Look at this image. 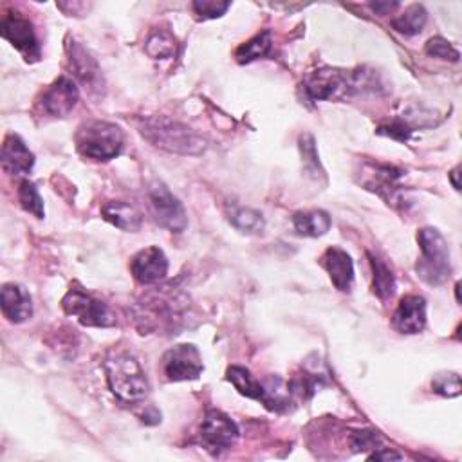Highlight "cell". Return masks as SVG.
<instances>
[{"label": "cell", "instance_id": "1", "mask_svg": "<svg viewBox=\"0 0 462 462\" xmlns=\"http://www.w3.org/2000/svg\"><path fill=\"white\" fill-rule=\"evenodd\" d=\"M106 381L114 395L134 402L146 397L150 386L139 361L128 352H112L105 359Z\"/></svg>", "mask_w": 462, "mask_h": 462}, {"label": "cell", "instance_id": "2", "mask_svg": "<svg viewBox=\"0 0 462 462\" xmlns=\"http://www.w3.org/2000/svg\"><path fill=\"white\" fill-rule=\"evenodd\" d=\"M420 247V258L415 263V271L428 285H442L451 274L449 247L444 236L435 227H422L417 233Z\"/></svg>", "mask_w": 462, "mask_h": 462}, {"label": "cell", "instance_id": "3", "mask_svg": "<svg viewBox=\"0 0 462 462\" xmlns=\"http://www.w3.org/2000/svg\"><path fill=\"white\" fill-rule=\"evenodd\" d=\"M123 132L117 125L92 119L83 123L76 134L78 152L92 161H110L123 150Z\"/></svg>", "mask_w": 462, "mask_h": 462}, {"label": "cell", "instance_id": "4", "mask_svg": "<svg viewBox=\"0 0 462 462\" xmlns=\"http://www.w3.org/2000/svg\"><path fill=\"white\" fill-rule=\"evenodd\" d=\"M141 132L150 143L170 152L200 153L206 148V143L200 135L191 132L188 126L166 117L148 119Z\"/></svg>", "mask_w": 462, "mask_h": 462}, {"label": "cell", "instance_id": "5", "mask_svg": "<svg viewBox=\"0 0 462 462\" xmlns=\"http://www.w3.org/2000/svg\"><path fill=\"white\" fill-rule=\"evenodd\" d=\"M361 85H365L361 72H346L328 67L314 70L303 79V90L310 101L343 97L359 92L363 88Z\"/></svg>", "mask_w": 462, "mask_h": 462}, {"label": "cell", "instance_id": "6", "mask_svg": "<svg viewBox=\"0 0 462 462\" xmlns=\"http://www.w3.org/2000/svg\"><path fill=\"white\" fill-rule=\"evenodd\" d=\"M61 307L85 327H112L116 323L112 310L81 287H70L61 300Z\"/></svg>", "mask_w": 462, "mask_h": 462}, {"label": "cell", "instance_id": "7", "mask_svg": "<svg viewBox=\"0 0 462 462\" xmlns=\"http://www.w3.org/2000/svg\"><path fill=\"white\" fill-rule=\"evenodd\" d=\"M148 200H150L152 215L159 226L175 233H180L186 229L188 218H186L184 206L162 182L155 180L153 184H150Z\"/></svg>", "mask_w": 462, "mask_h": 462}, {"label": "cell", "instance_id": "8", "mask_svg": "<svg viewBox=\"0 0 462 462\" xmlns=\"http://www.w3.org/2000/svg\"><path fill=\"white\" fill-rule=\"evenodd\" d=\"M236 439L238 428L229 415L213 408L206 411L200 424V442L209 453L218 455L229 449Z\"/></svg>", "mask_w": 462, "mask_h": 462}, {"label": "cell", "instance_id": "9", "mask_svg": "<svg viewBox=\"0 0 462 462\" xmlns=\"http://www.w3.org/2000/svg\"><path fill=\"white\" fill-rule=\"evenodd\" d=\"M162 370L168 381H193L202 374L204 363L197 346L182 343L164 354Z\"/></svg>", "mask_w": 462, "mask_h": 462}, {"label": "cell", "instance_id": "10", "mask_svg": "<svg viewBox=\"0 0 462 462\" xmlns=\"http://www.w3.org/2000/svg\"><path fill=\"white\" fill-rule=\"evenodd\" d=\"M0 32L16 51H20L25 56V60L34 61L40 58V43L36 40L34 27L20 13H5L0 22Z\"/></svg>", "mask_w": 462, "mask_h": 462}, {"label": "cell", "instance_id": "11", "mask_svg": "<svg viewBox=\"0 0 462 462\" xmlns=\"http://www.w3.org/2000/svg\"><path fill=\"white\" fill-rule=\"evenodd\" d=\"M79 101L78 85L69 76H60L54 79L40 97V108L43 114L52 117L69 116Z\"/></svg>", "mask_w": 462, "mask_h": 462}, {"label": "cell", "instance_id": "12", "mask_svg": "<svg viewBox=\"0 0 462 462\" xmlns=\"http://www.w3.org/2000/svg\"><path fill=\"white\" fill-rule=\"evenodd\" d=\"M402 177V171L395 166L390 164H374L368 162L361 168V184L381 195L383 199L388 200V204L397 202L401 195V186L399 180Z\"/></svg>", "mask_w": 462, "mask_h": 462}, {"label": "cell", "instance_id": "13", "mask_svg": "<svg viewBox=\"0 0 462 462\" xmlns=\"http://www.w3.org/2000/svg\"><path fill=\"white\" fill-rule=\"evenodd\" d=\"M226 377L242 395L262 402L269 410H282L283 406H287V401L283 397H280L278 393H273L267 386L256 381L254 375L244 366H236V365L229 366L226 372Z\"/></svg>", "mask_w": 462, "mask_h": 462}, {"label": "cell", "instance_id": "14", "mask_svg": "<svg viewBox=\"0 0 462 462\" xmlns=\"http://www.w3.org/2000/svg\"><path fill=\"white\" fill-rule=\"evenodd\" d=\"M130 273L141 285L157 283L168 273V258L157 245L144 247L132 256Z\"/></svg>", "mask_w": 462, "mask_h": 462}, {"label": "cell", "instance_id": "15", "mask_svg": "<svg viewBox=\"0 0 462 462\" xmlns=\"http://www.w3.org/2000/svg\"><path fill=\"white\" fill-rule=\"evenodd\" d=\"M392 323L401 334H417L426 325V301L419 294H406L399 300Z\"/></svg>", "mask_w": 462, "mask_h": 462}, {"label": "cell", "instance_id": "16", "mask_svg": "<svg viewBox=\"0 0 462 462\" xmlns=\"http://www.w3.org/2000/svg\"><path fill=\"white\" fill-rule=\"evenodd\" d=\"M67 56H69V65L76 79H79L85 87H88L92 92L101 88V70L94 58L74 40H67L65 43Z\"/></svg>", "mask_w": 462, "mask_h": 462}, {"label": "cell", "instance_id": "17", "mask_svg": "<svg viewBox=\"0 0 462 462\" xmlns=\"http://www.w3.org/2000/svg\"><path fill=\"white\" fill-rule=\"evenodd\" d=\"M0 161H2V168L7 171V173H13V175H25L32 170L34 166V155L32 152L25 146V143L14 135V134H9L5 139H4V144H2V153H0Z\"/></svg>", "mask_w": 462, "mask_h": 462}, {"label": "cell", "instance_id": "18", "mask_svg": "<svg viewBox=\"0 0 462 462\" xmlns=\"http://www.w3.org/2000/svg\"><path fill=\"white\" fill-rule=\"evenodd\" d=\"M321 263L327 269L334 287L337 291H348L354 282V263L346 251L341 247H328L323 256Z\"/></svg>", "mask_w": 462, "mask_h": 462}, {"label": "cell", "instance_id": "19", "mask_svg": "<svg viewBox=\"0 0 462 462\" xmlns=\"http://www.w3.org/2000/svg\"><path fill=\"white\" fill-rule=\"evenodd\" d=\"M2 312L11 323H22L31 318L32 303L29 292L16 283H5L2 287Z\"/></svg>", "mask_w": 462, "mask_h": 462}, {"label": "cell", "instance_id": "20", "mask_svg": "<svg viewBox=\"0 0 462 462\" xmlns=\"http://www.w3.org/2000/svg\"><path fill=\"white\" fill-rule=\"evenodd\" d=\"M101 215H103V218L106 222H110L112 226L119 227L123 231L135 233L143 226L141 213L134 206H130V204H126L123 200H108V202H105L101 206Z\"/></svg>", "mask_w": 462, "mask_h": 462}, {"label": "cell", "instance_id": "21", "mask_svg": "<svg viewBox=\"0 0 462 462\" xmlns=\"http://www.w3.org/2000/svg\"><path fill=\"white\" fill-rule=\"evenodd\" d=\"M292 226L301 236H321L330 229V215L323 209L300 211L292 217Z\"/></svg>", "mask_w": 462, "mask_h": 462}, {"label": "cell", "instance_id": "22", "mask_svg": "<svg viewBox=\"0 0 462 462\" xmlns=\"http://www.w3.org/2000/svg\"><path fill=\"white\" fill-rule=\"evenodd\" d=\"M226 213H227L229 222L244 233H260L263 229V224H265L263 217L260 211H256L253 208L231 204L226 208Z\"/></svg>", "mask_w": 462, "mask_h": 462}, {"label": "cell", "instance_id": "23", "mask_svg": "<svg viewBox=\"0 0 462 462\" xmlns=\"http://www.w3.org/2000/svg\"><path fill=\"white\" fill-rule=\"evenodd\" d=\"M368 260H370L372 273H374L372 289H374V292H375L383 301H386V300L392 298L393 292H395V278H393V273H392V269H390L383 260H379V258L374 256L372 253H368Z\"/></svg>", "mask_w": 462, "mask_h": 462}, {"label": "cell", "instance_id": "24", "mask_svg": "<svg viewBox=\"0 0 462 462\" xmlns=\"http://www.w3.org/2000/svg\"><path fill=\"white\" fill-rule=\"evenodd\" d=\"M428 20V13L426 9L420 5V4H413V5H408L404 9V13H401L399 16H395L392 20V27L401 32V34H406V36H413L417 32L422 31L424 23Z\"/></svg>", "mask_w": 462, "mask_h": 462}, {"label": "cell", "instance_id": "25", "mask_svg": "<svg viewBox=\"0 0 462 462\" xmlns=\"http://www.w3.org/2000/svg\"><path fill=\"white\" fill-rule=\"evenodd\" d=\"M271 45H273V40H271V31L265 29L262 32H258L256 36H253L249 42H245L244 45H240L235 52L236 60L240 63H249L256 58H262L265 54H269L271 51Z\"/></svg>", "mask_w": 462, "mask_h": 462}, {"label": "cell", "instance_id": "26", "mask_svg": "<svg viewBox=\"0 0 462 462\" xmlns=\"http://www.w3.org/2000/svg\"><path fill=\"white\" fill-rule=\"evenodd\" d=\"M146 52L155 60L171 58L175 54V38L168 31H153L146 42Z\"/></svg>", "mask_w": 462, "mask_h": 462}, {"label": "cell", "instance_id": "27", "mask_svg": "<svg viewBox=\"0 0 462 462\" xmlns=\"http://www.w3.org/2000/svg\"><path fill=\"white\" fill-rule=\"evenodd\" d=\"M18 199H20V204L22 208L34 215L36 218H43L45 215V209H43V200L36 189V186L31 182V180H22L20 182V188H18Z\"/></svg>", "mask_w": 462, "mask_h": 462}, {"label": "cell", "instance_id": "28", "mask_svg": "<svg viewBox=\"0 0 462 462\" xmlns=\"http://www.w3.org/2000/svg\"><path fill=\"white\" fill-rule=\"evenodd\" d=\"M431 388L435 393L444 397H457L460 393V375L455 372L437 374L431 381Z\"/></svg>", "mask_w": 462, "mask_h": 462}, {"label": "cell", "instance_id": "29", "mask_svg": "<svg viewBox=\"0 0 462 462\" xmlns=\"http://www.w3.org/2000/svg\"><path fill=\"white\" fill-rule=\"evenodd\" d=\"M300 150H301V157H303V164L305 168L314 175H321L323 170L319 168V161H318V153H316V146H314V137L310 134H303L300 137Z\"/></svg>", "mask_w": 462, "mask_h": 462}, {"label": "cell", "instance_id": "30", "mask_svg": "<svg viewBox=\"0 0 462 462\" xmlns=\"http://www.w3.org/2000/svg\"><path fill=\"white\" fill-rule=\"evenodd\" d=\"M424 51H426V54H428V56L440 58V60L458 61V58H460L458 51H457L449 42H446V40H444V38H440V36H435V38L428 40V42H426Z\"/></svg>", "mask_w": 462, "mask_h": 462}, {"label": "cell", "instance_id": "31", "mask_svg": "<svg viewBox=\"0 0 462 462\" xmlns=\"http://www.w3.org/2000/svg\"><path fill=\"white\" fill-rule=\"evenodd\" d=\"M229 2H218V0H195L191 4L193 11L204 18V20H209V18H218L222 16L227 9H229Z\"/></svg>", "mask_w": 462, "mask_h": 462}, {"label": "cell", "instance_id": "32", "mask_svg": "<svg viewBox=\"0 0 462 462\" xmlns=\"http://www.w3.org/2000/svg\"><path fill=\"white\" fill-rule=\"evenodd\" d=\"M350 444L354 451H366V449H377L381 444V437L377 431L372 430H359L354 431L350 437Z\"/></svg>", "mask_w": 462, "mask_h": 462}, {"label": "cell", "instance_id": "33", "mask_svg": "<svg viewBox=\"0 0 462 462\" xmlns=\"http://www.w3.org/2000/svg\"><path fill=\"white\" fill-rule=\"evenodd\" d=\"M368 458L370 460H399V458H402L399 453H395V451H392V449H388V448H377L372 455H368Z\"/></svg>", "mask_w": 462, "mask_h": 462}, {"label": "cell", "instance_id": "34", "mask_svg": "<svg viewBox=\"0 0 462 462\" xmlns=\"http://www.w3.org/2000/svg\"><path fill=\"white\" fill-rule=\"evenodd\" d=\"M397 5H399L397 2H375V4H372V9H374L375 13H379V14H386L388 11L395 9Z\"/></svg>", "mask_w": 462, "mask_h": 462}, {"label": "cell", "instance_id": "35", "mask_svg": "<svg viewBox=\"0 0 462 462\" xmlns=\"http://www.w3.org/2000/svg\"><path fill=\"white\" fill-rule=\"evenodd\" d=\"M457 177H458V168H455V170L451 171V179H453V188H455V189H458V182H457Z\"/></svg>", "mask_w": 462, "mask_h": 462}]
</instances>
